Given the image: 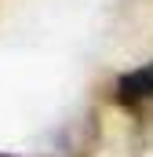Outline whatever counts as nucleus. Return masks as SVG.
I'll return each instance as SVG.
<instances>
[{
    "instance_id": "nucleus-1",
    "label": "nucleus",
    "mask_w": 153,
    "mask_h": 157,
    "mask_svg": "<svg viewBox=\"0 0 153 157\" xmlns=\"http://www.w3.org/2000/svg\"><path fill=\"white\" fill-rule=\"evenodd\" d=\"M117 102L128 110H146L153 106V62L128 70L124 77L117 80Z\"/></svg>"
},
{
    "instance_id": "nucleus-2",
    "label": "nucleus",
    "mask_w": 153,
    "mask_h": 157,
    "mask_svg": "<svg viewBox=\"0 0 153 157\" xmlns=\"http://www.w3.org/2000/svg\"><path fill=\"white\" fill-rule=\"evenodd\" d=\"M0 157H11V154H0Z\"/></svg>"
}]
</instances>
